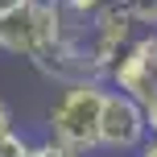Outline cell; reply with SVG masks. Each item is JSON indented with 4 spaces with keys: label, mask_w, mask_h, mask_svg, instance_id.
I'll return each mask as SVG.
<instances>
[{
    "label": "cell",
    "mask_w": 157,
    "mask_h": 157,
    "mask_svg": "<svg viewBox=\"0 0 157 157\" xmlns=\"http://www.w3.org/2000/svg\"><path fill=\"white\" fill-rule=\"evenodd\" d=\"M103 99H108V83L95 75L66 78L62 91L54 95V103L46 108V136H54L58 145L75 153H99V116Z\"/></svg>",
    "instance_id": "obj_1"
},
{
    "label": "cell",
    "mask_w": 157,
    "mask_h": 157,
    "mask_svg": "<svg viewBox=\"0 0 157 157\" xmlns=\"http://www.w3.org/2000/svg\"><path fill=\"white\" fill-rule=\"evenodd\" d=\"M149 141V116H145V103L132 99L124 91H112L103 99V116H99V153L112 157H128Z\"/></svg>",
    "instance_id": "obj_2"
},
{
    "label": "cell",
    "mask_w": 157,
    "mask_h": 157,
    "mask_svg": "<svg viewBox=\"0 0 157 157\" xmlns=\"http://www.w3.org/2000/svg\"><path fill=\"white\" fill-rule=\"evenodd\" d=\"M103 83H108L112 91H124V95H132V99L149 103L157 95V29L136 33L124 46V54L112 62V71L103 75Z\"/></svg>",
    "instance_id": "obj_3"
},
{
    "label": "cell",
    "mask_w": 157,
    "mask_h": 157,
    "mask_svg": "<svg viewBox=\"0 0 157 157\" xmlns=\"http://www.w3.org/2000/svg\"><path fill=\"white\" fill-rule=\"evenodd\" d=\"M25 157H83V153H75V149H66V145H58L54 136H41V141H29Z\"/></svg>",
    "instance_id": "obj_4"
},
{
    "label": "cell",
    "mask_w": 157,
    "mask_h": 157,
    "mask_svg": "<svg viewBox=\"0 0 157 157\" xmlns=\"http://www.w3.org/2000/svg\"><path fill=\"white\" fill-rule=\"evenodd\" d=\"M13 132H17V116H13V108H8V99L0 95V145H4Z\"/></svg>",
    "instance_id": "obj_5"
},
{
    "label": "cell",
    "mask_w": 157,
    "mask_h": 157,
    "mask_svg": "<svg viewBox=\"0 0 157 157\" xmlns=\"http://www.w3.org/2000/svg\"><path fill=\"white\" fill-rule=\"evenodd\" d=\"M33 0H0V21H8V17H17L21 8H29Z\"/></svg>",
    "instance_id": "obj_6"
},
{
    "label": "cell",
    "mask_w": 157,
    "mask_h": 157,
    "mask_svg": "<svg viewBox=\"0 0 157 157\" xmlns=\"http://www.w3.org/2000/svg\"><path fill=\"white\" fill-rule=\"evenodd\" d=\"M136 157H157V132H149V141L136 149Z\"/></svg>",
    "instance_id": "obj_7"
}]
</instances>
